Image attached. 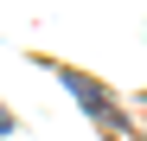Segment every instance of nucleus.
<instances>
[{
  "mask_svg": "<svg viewBox=\"0 0 147 141\" xmlns=\"http://www.w3.org/2000/svg\"><path fill=\"white\" fill-rule=\"evenodd\" d=\"M64 90H70V96H77L90 115H96V122H102V128H121V115L109 109V96H102V90H96L90 77H77V70H64Z\"/></svg>",
  "mask_w": 147,
  "mask_h": 141,
  "instance_id": "f257e3e1",
  "label": "nucleus"
}]
</instances>
